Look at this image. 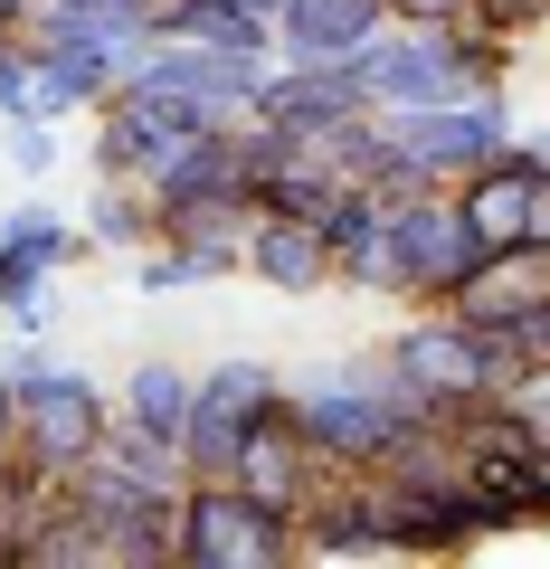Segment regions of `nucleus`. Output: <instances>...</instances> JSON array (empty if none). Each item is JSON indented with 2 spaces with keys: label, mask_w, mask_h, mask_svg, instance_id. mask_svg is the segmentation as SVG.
Masks as SVG:
<instances>
[{
  "label": "nucleus",
  "mask_w": 550,
  "mask_h": 569,
  "mask_svg": "<svg viewBox=\"0 0 550 569\" xmlns=\"http://www.w3.org/2000/svg\"><path fill=\"white\" fill-rule=\"evenodd\" d=\"M181 456L152 447V437H133V427H104L96 447L77 456V475H67V493H77V512L96 522L104 560L114 569H171V522H181Z\"/></svg>",
  "instance_id": "1"
},
{
  "label": "nucleus",
  "mask_w": 550,
  "mask_h": 569,
  "mask_svg": "<svg viewBox=\"0 0 550 569\" xmlns=\"http://www.w3.org/2000/svg\"><path fill=\"white\" fill-rule=\"evenodd\" d=\"M380 370H389V389H399V399L418 408L428 427H447L456 408L493 399V389L512 380V351H503V332L466 323V313H447V305H418L399 332H389Z\"/></svg>",
  "instance_id": "2"
},
{
  "label": "nucleus",
  "mask_w": 550,
  "mask_h": 569,
  "mask_svg": "<svg viewBox=\"0 0 550 569\" xmlns=\"http://www.w3.org/2000/svg\"><path fill=\"white\" fill-rule=\"evenodd\" d=\"M286 408H294L304 447L323 456L332 475H380L389 447H399L408 427H428L399 389H389L380 351H370V361H351V370H323V380H286Z\"/></svg>",
  "instance_id": "3"
},
{
  "label": "nucleus",
  "mask_w": 550,
  "mask_h": 569,
  "mask_svg": "<svg viewBox=\"0 0 550 569\" xmlns=\"http://www.w3.org/2000/svg\"><path fill=\"white\" fill-rule=\"evenodd\" d=\"M294 550L286 512L247 503L228 475H190L181 485V522H171V569H286Z\"/></svg>",
  "instance_id": "4"
},
{
  "label": "nucleus",
  "mask_w": 550,
  "mask_h": 569,
  "mask_svg": "<svg viewBox=\"0 0 550 569\" xmlns=\"http://www.w3.org/2000/svg\"><path fill=\"white\" fill-rule=\"evenodd\" d=\"M10 389H20V456H29V466H48V475H77V456L114 427V399H104L86 370L48 361L39 342L10 351Z\"/></svg>",
  "instance_id": "5"
},
{
  "label": "nucleus",
  "mask_w": 550,
  "mask_h": 569,
  "mask_svg": "<svg viewBox=\"0 0 550 569\" xmlns=\"http://www.w3.org/2000/svg\"><path fill=\"white\" fill-rule=\"evenodd\" d=\"M380 133L399 142L408 162H418V181L456 190L474 162H493V152H503L522 123H512L503 86H484V96H447V104H408V114H380Z\"/></svg>",
  "instance_id": "6"
},
{
  "label": "nucleus",
  "mask_w": 550,
  "mask_h": 569,
  "mask_svg": "<svg viewBox=\"0 0 550 569\" xmlns=\"http://www.w3.org/2000/svg\"><path fill=\"white\" fill-rule=\"evenodd\" d=\"M389 247H399V305H447L456 276L484 257V238L466 228L456 190H408V200H389Z\"/></svg>",
  "instance_id": "7"
},
{
  "label": "nucleus",
  "mask_w": 550,
  "mask_h": 569,
  "mask_svg": "<svg viewBox=\"0 0 550 569\" xmlns=\"http://www.w3.org/2000/svg\"><path fill=\"white\" fill-rule=\"evenodd\" d=\"M86 247H96V238H86V228H67L48 200H20L10 219H0V313H10V332H20V342H39V332H48V276H58V266H77Z\"/></svg>",
  "instance_id": "8"
},
{
  "label": "nucleus",
  "mask_w": 550,
  "mask_h": 569,
  "mask_svg": "<svg viewBox=\"0 0 550 569\" xmlns=\"http://www.w3.org/2000/svg\"><path fill=\"white\" fill-rule=\"evenodd\" d=\"M351 77H361L370 114H408V104L484 96V86H466V67H456V39H447V29H399V20H389L380 39L351 58Z\"/></svg>",
  "instance_id": "9"
},
{
  "label": "nucleus",
  "mask_w": 550,
  "mask_h": 569,
  "mask_svg": "<svg viewBox=\"0 0 550 569\" xmlns=\"http://www.w3.org/2000/svg\"><path fill=\"white\" fill-rule=\"evenodd\" d=\"M286 399V380L266 361H219V370H200L190 380V427H181V475H228V456H238V437H247V418L257 408H276Z\"/></svg>",
  "instance_id": "10"
},
{
  "label": "nucleus",
  "mask_w": 550,
  "mask_h": 569,
  "mask_svg": "<svg viewBox=\"0 0 550 569\" xmlns=\"http://www.w3.org/2000/svg\"><path fill=\"white\" fill-rule=\"evenodd\" d=\"M323 456L304 447V427H294V408L276 399V408H257V418H247V437H238V456H228V485L247 493V503H266V512H304L313 493H323Z\"/></svg>",
  "instance_id": "11"
},
{
  "label": "nucleus",
  "mask_w": 550,
  "mask_h": 569,
  "mask_svg": "<svg viewBox=\"0 0 550 569\" xmlns=\"http://www.w3.org/2000/svg\"><path fill=\"white\" fill-rule=\"evenodd\" d=\"M266 67L276 58H219V48H200V39H152L133 77H152V86H171L181 104H200V123H247L257 114V77Z\"/></svg>",
  "instance_id": "12"
},
{
  "label": "nucleus",
  "mask_w": 550,
  "mask_h": 569,
  "mask_svg": "<svg viewBox=\"0 0 550 569\" xmlns=\"http://www.w3.org/2000/svg\"><path fill=\"white\" fill-rule=\"evenodd\" d=\"M456 209H466V228L484 247H522L531 228H541V209H550V171L522 152V133L493 152V162H474L466 181H456Z\"/></svg>",
  "instance_id": "13"
},
{
  "label": "nucleus",
  "mask_w": 550,
  "mask_h": 569,
  "mask_svg": "<svg viewBox=\"0 0 550 569\" xmlns=\"http://www.w3.org/2000/svg\"><path fill=\"white\" fill-rule=\"evenodd\" d=\"M351 114H370V96H361V77L351 67H266L257 77V114L247 123H266V133H286V142H313V133H332V123H351Z\"/></svg>",
  "instance_id": "14"
},
{
  "label": "nucleus",
  "mask_w": 550,
  "mask_h": 569,
  "mask_svg": "<svg viewBox=\"0 0 550 569\" xmlns=\"http://www.w3.org/2000/svg\"><path fill=\"white\" fill-rule=\"evenodd\" d=\"M389 29L380 0H276V58L286 67H351Z\"/></svg>",
  "instance_id": "15"
},
{
  "label": "nucleus",
  "mask_w": 550,
  "mask_h": 569,
  "mask_svg": "<svg viewBox=\"0 0 550 569\" xmlns=\"http://www.w3.org/2000/svg\"><path fill=\"white\" fill-rule=\"evenodd\" d=\"M550 295V247L541 238H522V247H484V257L456 276V295H447V313H466V323H484V332H503L512 313H531Z\"/></svg>",
  "instance_id": "16"
},
{
  "label": "nucleus",
  "mask_w": 550,
  "mask_h": 569,
  "mask_svg": "<svg viewBox=\"0 0 550 569\" xmlns=\"http://www.w3.org/2000/svg\"><path fill=\"white\" fill-rule=\"evenodd\" d=\"M323 247H332V284H351V295H399V247H389V200L380 190H342L323 209Z\"/></svg>",
  "instance_id": "17"
},
{
  "label": "nucleus",
  "mask_w": 550,
  "mask_h": 569,
  "mask_svg": "<svg viewBox=\"0 0 550 569\" xmlns=\"http://www.w3.org/2000/svg\"><path fill=\"white\" fill-rule=\"evenodd\" d=\"M294 550H304V560H389L370 475H323V493L294 512Z\"/></svg>",
  "instance_id": "18"
},
{
  "label": "nucleus",
  "mask_w": 550,
  "mask_h": 569,
  "mask_svg": "<svg viewBox=\"0 0 550 569\" xmlns=\"http://www.w3.org/2000/svg\"><path fill=\"white\" fill-rule=\"evenodd\" d=\"M238 276L276 284V295H323V284H332L323 219H266V209H257V228H247V257H238Z\"/></svg>",
  "instance_id": "19"
},
{
  "label": "nucleus",
  "mask_w": 550,
  "mask_h": 569,
  "mask_svg": "<svg viewBox=\"0 0 550 569\" xmlns=\"http://www.w3.org/2000/svg\"><path fill=\"white\" fill-rule=\"evenodd\" d=\"M114 427H133V437H152V447H171V456H181V427H190V370L143 361L133 380L114 389Z\"/></svg>",
  "instance_id": "20"
},
{
  "label": "nucleus",
  "mask_w": 550,
  "mask_h": 569,
  "mask_svg": "<svg viewBox=\"0 0 550 569\" xmlns=\"http://www.w3.org/2000/svg\"><path fill=\"white\" fill-rule=\"evenodd\" d=\"M219 276H238V257H219V247H181V238H152L143 266H133L143 295H190V284H219Z\"/></svg>",
  "instance_id": "21"
},
{
  "label": "nucleus",
  "mask_w": 550,
  "mask_h": 569,
  "mask_svg": "<svg viewBox=\"0 0 550 569\" xmlns=\"http://www.w3.org/2000/svg\"><path fill=\"white\" fill-rule=\"evenodd\" d=\"M86 238H96V247H152V200H143L133 181H96Z\"/></svg>",
  "instance_id": "22"
},
{
  "label": "nucleus",
  "mask_w": 550,
  "mask_h": 569,
  "mask_svg": "<svg viewBox=\"0 0 550 569\" xmlns=\"http://www.w3.org/2000/svg\"><path fill=\"white\" fill-rule=\"evenodd\" d=\"M503 408L522 418V437H531V447L550 456V361H522V370H512V380H503Z\"/></svg>",
  "instance_id": "23"
},
{
  "label": "nucleus",
  "mask_w": 550,
  "mask_h": 569,
  "mask_svg": "<svg viewBox=\"0 0 550 569\" xmlns=\"http://www.w3.org/2000/svg\"><path fill=\"white\" fill-rule=\"evenodd\" d=\"M466 20H474V29H493V39H512V48H522L531 29H550V0H466Z\"/></svg>",
  "instance_id": "24"
},
{
  "label": "nucleus",
  "mask_w": 550,
  "mask_h": 569,
  "mask_svg": "<svg viewBox=\"0 0 550 569\" xmlns=\"http://www.w3.org/2000/svg\"><path fill=\"white\" fill-rule=\"evenodd\" d=\"M0 123H39V96H29V39H0Z\"/></svg>",
  "instance_id": "25"
},
{
  "label": "nucleus",
  "mask_w": 550,
  "mask_h": 569,
  "mask_svg": "<svg viewBox=\"0 0 550 569\" xmlns=\"http://www.w3.org/2000/svg\"><path fill=\"white\" fill-rule=\"evenodd\" d=\"M0 133H10V171L20 181H48L58 171V123H0Z\"/></svg>",
  "instance_id": "26"
},
{
  "label": "nucleus",
  "mask_w": 550,
  "mask_h": 569,
  "mask_svg": "<svg viewBox=\"0 0 550 569\" xmlns=\"http://www.w3.org/2000/svg\"><path fill=\"white\" fill-rule=\"evenodd\" d=\"M399 29H447V20H466V0H380Z\"/></svg>",
  "instance_id": "27"
},
{
  "label": "nucleus",
  "mask_w": 550,
  "mask_h": 569,
  "mask_svg": "<svg viewBox=\"0 0 550 569\" xmlns=\"http://www.w3.org/2000/svg\"><path fill=\"white\" fill-rule=\"evenodd\" d=\"M20 447V389H10V351H0V456Z\"/></svg>",
  "instance_id": "28"
},
{
  "label": "nucleus",
  "mask_w": 550,
  "mask_h": 569,
  "mask_svg": "<svg viewBox=\"0 0 550 569\" xmlns=\"http://www.w3.org/2000/svg\"><path fill=\"white\" fill-rule=\"evenodd\" d=\"M20 531H29V512L0 493V569H20Z\"/></svg>",
  "instance_id": "29"
},
{
  "label": "nucleus",
  "mask_w": 550,
  "mask_h": 569,
  "mask_svg": "<svg viewBox=\"0 0 550 569\" xmlns=\"http://www.w3.org/2000/svg\"><path fill=\"white\" fill-rule=\"evenodd\" d=\"M29 10H39V0H0V29L20 39V29H29Z\"/></svg>",
  "instance_id": "30"
},
{
  "label": "nucleus",
  "mask_w": 550,
  "mask_h": 569,
  "mask_svg": "<svg viewBox=\"0 0 550 569\" xmlns=\"http://www.w3.org/2000/svg\"><path fill=\"white\" fill-rule=\"evenodd\" d=\"M522 152H531V162H541V171H550V133H522Z\"/></svg>",
  "instance_id": "31"
},
{
  "label": "nucleus",
  "mask_w": 550,
  "mask_h": 569,
  "mask_svg": "<svg viewBox=\"0 0 550 569\" xmlns=\"http://www.w3.org/2000/svg\"><path fill=\"white\" fill-rule=\"evenodd\" d=\"M77 10H152V0H77Z\"/></svg>",
  "instance_id": "32"
},
{
  "label": "nucleus",
  "mask_w": 550,
  "mask_h": 569,
  "mask_svg": "<svg viewBox=\"0 0 550 569\" xmlns=\"http://www.w3.org/2000/svg\"><path fill=\"white\" fill-rule=\"evenodd\" d=\"M238 10H266V20H276V0H238Z\"/></svg>",
  "instance_id": "33"
},
{
  "label": "nucleus",
  "mask_w": 550,
  "mask_h": 569,
  "mask_svg": "<svg viewBox=\"0 0 550 569\" xmlns=\"http://www.w3.org/2000/svg\"><path fill=\"white\" fill-rule=\"evenodd\" d=\"M531 238H541V247H550V209H541V228H531Z\"/></svg>",
  "instance_id": "34"
},
{
  "label": "nucleus",
  "mask_w": 550,
  "mask_h": 569,
  "mask_svg": "<svg viewBox=\"0 0 550 569\" xmlns=\"http://www.w3.org/2000/svg\"><path fill=\"white\" fill-rule=\"evenodd\" d=\"M0 39H10V29H0Z\"/></svg>",
  "instance_id": "35"
}]
</instances>
